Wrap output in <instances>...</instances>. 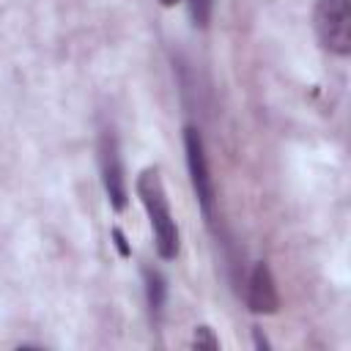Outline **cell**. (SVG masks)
<instances>
[{
	"mask_svg": "<svg viewBox=\"0 0 351 351\" xmlns=\"http://www.w3.org/2000/svg\"><path fill=\"white\" fill-rule=\"evenodd\" d=\"M134 189H137V197H140V203H143V208L148 214L159 258L162 261H173L178 255L181 239H178V225H176V217L170 211V200H167V192H165L159 170L156 167L140 170L137 181H134Z\"/></svg>",
	"mask_w": 351,
	"mask_h": 351,
	"instance_id": "obj_1",
	"label": "cell"
},
{
	"mask_svg": "<svg viewBox=\"0 0 351 351\" xmlns=\"http://www.w3.org/2000/svg\"><path fill=\"white\" fill-rule=\"evenodd\" d=\"M313 27L326 52L337 58L351 55V0H315Z\"/></svg>",
	"mask_w": 351,
	"mask_h": 351,
	"instance_id": "obj_2",
	"label": "cell"
},
{
	"mask_svg": "<svg viewBox=\"0 0 351 351\" xmlns=\"http://www.w3.org/2000/svg\"><path fill=\"white\" fill-rule=\"evenodd\" d=\"M184 154H186V173H189V184H192L197 208H200L203 219L211 225L214 222V206H217V189H214V178L208 170L203 137L195 126H184Z\"/></svg>",
	"mask_w": 351,
	"mask_h": 351,
	"instance_id": "obj_3",
	"label": "cell"
},
{
	"mask_svg": "<svg viewBox=\"0 0 351 351\" xmlns=\"http://www.w3.org/2000/svg\"><path fill=\"white\" fill-rule=\"evenodd\" d=\"M99 173H101V184H104L110 206L115 211H123L129 203V186H126L121 145H118V137L112 129H101V134H99Z\"/></svg>",
	"mask_w": 351,
	"mask_h": 351,
	"instance_id": "obj_4",
	"label": "cell"
},
{
	"mask_svg": "<svg viewBox=\"0 0 351 351\" xmlns=\"http://www.w3.org/2000/svg\"><path fill=\"white\" fill-rule=\"evenodd\" d=\"M247 307L255 315H274L280 310V291L266 261H258L247 280Z\"/></svg>",
	"mask_w": 351,
	"mask_h": 351,
	"instance_id": "obj_5",
	"label": "cell"
},
{
	"mask_svg": "<svg viewBox=\"0 0 351 351\" xmlns=\"http://www.w3.org/2000/svg\"><path fill=\"white\" fill-rule=\"evenodd\" d=\"M143 280H145V299H148V310L154 315V321L162 318V310H165V299H167V282L162 277L159 269H151V266H143Z\"/></svg>",
	"mask_w": 351,
	"mask_h": 351,
	"instance_id": "obj_6",
	"label": "cell"
},
{
	"mask_svg": "<svg viewBox=\"0 0 351 351\" xmlns=\"http://www.w3.org/2000/svg\"><path fill=\"white\" fill-rule=\"evenodd\" d=\"M211 8H214V0H189L192 22H195L197 27H206L208 19H211Z\"/></svg>",
	"mask_w": 351,
	"mask_h": 351,
	"instance_id": "obj_7",
	"label": "cell"
},
{
	"mask_svg": "<svg viewBox=\"0 0 351 351\" xmlns=\"http://www.w3.org/2000/svg\"><path fill=\"white\" fill-rule=\"evenodd\" d=\"M192 346H195V348H208V351H214V348H219V340L214 337L211 326H197L195 335H192Z\"/></svg>",
	"mask_w": 351,
	"mask_h": 351,
	"instance_id": "obj_8",
	"label": "cell"
},
{
	"mask_svg": "<svg viewBox=\"0 0 351 351\" xmlns=\"http://www.w3.org/2000/svg\"><path fill=\"white\" fill-rule=\"evenodd\" d=\"M110 233H112V241H115L118 252H121L123 258H129V255H132V250H129V244H126V236H123V230H121V228H112Z\"/></svg>",
	"mask_w": 351,
	"mask_h": 351,
	"instance_id": "obj_9",
	"label": "cell"
},
{
	"mask_svg": "<svg viewBox=\"0 0 351 351\" xmlns=\"http://www.w3.org/2000/svg\"><path fill=\"white\" fill-rule=\"evenodd\" d=\"M252 335H255V346H258V348H269V340L261 335V329H258V326L252 329Z\"/></svg>",
	"mask_w": 351,
	"mask_h": 351,
	"instance_id": "obj_10",
	"label": "cell"
},
{
	"mask_svg": "<svg viewBox=\"0 0 351 351\" xmlns=\"http://www.w3.org/2000/svg\"><path fill=\"white\" fill-rule=\"evenodd\" d=\"M159 3H162V5H165V8H170V5H176V3H178V0H159Z\"/></svg>",
	"mask_w": 351,
	"mask_h": 351,
	"instance_id": "obj_11",
	"label": "cell"
}]
</instances>
